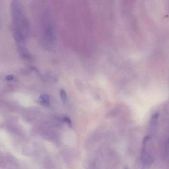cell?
I'll list each match as a JSON object with an SVG mask.
<instances>
[{"instance_id":"cell-1","label":"cell","mask_w":169,"mask_h":169,"mask_svg":"<svg viewBox=\"0 0 169 169\" xmlns=\"http://www.w3.org/2000/svg\"><path fill=\"white\" fill-rule=\"evenodd\" d=\"M10 10L12 21V29L14 38L17 41H25L29 32V24L18 0L12 1Z\"/></svg>"},{"instance_id":"cell-2","label":"cell","mask_w":169,"mask_h":169,"mask_svg":"<svg viewBox=\"0 0 169 169\" xmlns=\"http://www.w3.org/2000/svg\"><path fill=\"white\" fill-rule=\"evenodd\" d=\"M38 102L41 105L43 106H48L50 103L49 96L46 94H42L39 97Z\"/></svg>"},{"instance_id":"cell-3","label":"cell","mask_w":169,"mask_h":169,"mask_svg":"<svg viewBox=\"0 0 169 169\" xmlns=\"http://www.w3.org/2000/svg\"><path fill=\"white\" fill-rule=\"evenodd\" d=\"M150 136L145 137L143 140L142 145L140 160L141 161L145 157L146 155V144L148 141L150 139Z\"/></svg>"},{"instance_id":"cell-4","label":"cell","mask_w":169,"mask_h":169,"mask_svg":"<svg viewBox=\"0 0 169 169\" xmlns=\"http://www.w3.org/2000/svg\"><path fill=\"white\" fill-rule=\"evenodd\" d=\"M154 160L152 157H145L141 161L143 168H148L153 164Z\"/></svg>"},{"instance_id":"cell-5","label":"cell","mask_w":169,"mask_h":169,"mask_svg":"<svg viewBox=\"0 0 169 169\" xmlns=\"http://www.w3.org/2000/svg\"><path fill=\"white\" fill-rule=\"evenodd\" d=\"M159 116L158 113H156L150 119V128L151 131L155 128L157 123V121Z\"/></svg>"},{"instance_id":"cell-6","label":"cell","mask_w":169,"mask_h":169,"mask_svg":"<svg viewBox=\"0 0 169 169\" xmlns=\"http://www.w3.org/2000/svg\"><path fill=\"white\" fill-rule=\"evenodd\" d=\"M60 97L63 104L66 105L67 103L68 98L65 90L63 89H62L60 90Z\"/></svg>"},{"instance_id":"cell-7","label":"cell","mask_w":169,"mask_h":169,"mask_svg":"<svg viewBox=\"0 0 169 169\" xmlns=\"http://www.w3.org/2000/svg\"><path fill=\"white\" fill-rule=\"evenodd\" d=\"M165 156L167 158H168L169 157V140L168 138L166 141L165 146Z\"/></svg>"},{"instance_id":"cell-8","label":"cell","mask_w":169,"mask_h":169,"mask_svg":"<svg viewBox=\"0 0 169 169\" xmlns=\"http://www.w3.org/2000/svg\"><path fill=\"white\" fill-rule=\"evenodd\" d=\"M63 121L67 123L68 126L70 128L72 127V123L71 120L69 117H65L63 118Z\"/></svg>"},{"instance_id":"cell-9","label":"cell","mask_w":169,"mask_h":169,"mask_svg":"<svg viewBox=\"0 0 169 169\" xmlns=\"http://www.w3.org/2000/svg\"><path fill=\"white\" fill-rule=\"evenodd\" d=\"M14 77L12 75H9L6 78V79L7 80L11 81L14 79Z\"/></svg>"},{"instance_id":"cell-10","label":"cell","mask_w":169,"mask_h":169,"mask_svg":"<svg viewBox=\"0 0 169 169\" xmlns=\"http://www.w3.org/2000/svg\"><path fill=\"white\" fill-rule=\"evenodd\" d=\"M125 169H129V167L128 166H125V168H124Z\"/></svg>"}]
</instances>
